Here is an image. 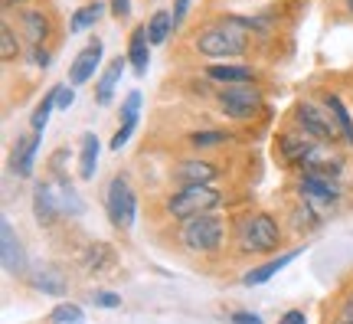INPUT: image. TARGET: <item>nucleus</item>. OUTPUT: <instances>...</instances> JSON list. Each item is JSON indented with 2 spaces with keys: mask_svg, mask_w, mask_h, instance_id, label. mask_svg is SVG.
Instances as JSON below:
<instances>
[{
  "mask_svg": "<svg viewBox=\"0 0 353 324\" xmlns=\"http://www.w3.org/2000/svg\"><path fill=\"white\" fill-rule=\"evenodd\" d=\"M249 46H252L249 20H239V17H226L219 23L203 26L193 37V50L206 59H236V56H245Z\"/></svg>",
  "mask_w": 353,
  "mask_h": 324,
  "instance_id": "f257e3e1",
  "label": "nucleus"
},
{
  "mask_svg": "<svg viewBox=\"0 0 353 324\" xmlns=\"http://www.w3.org/2000/svg\"><path fill=\"white\" fill-rule=\"evenodd\" d=\"M236 242L242 252H252V256L275 252L281 246V226L272 213H245L236 223Z\"/></svg>",
  "mask_w": 353,
  "mask_h": 324,
  "instance_id": "f03ea898",
  "label": "nucleus"
},
{
  "mask_svg": "<svg viewBox=\"0 0 353 324\" xmlns=\"http://www.w3.org/2000/svg\"><path fill=\"white\" fill-rule=\"evenodd\" d=\"M176 239L183 242V249L196 252V256H213L226 242V220L216 216V213H203V216L183 220Z\"/></svg>",
  "mask_w": 353,
  "mask_h": 324,
  "instance_id": "7ed1b4c3",
  "label": "nucleus"
},
{
  "mask_svg": "<svg viewBox=\"0 0 353 324\" xmlns=\"http://www.w3.org/2000/svg\"><path fill=\"white\" fill-rule=\"evenodd\" d=\"M223 190H216L213 184H196V187H180L174 190L170 197L164 200L167 216L174 220H193V216H203V213H213L219 203H223Z\"/></svg>",
  "mask_w": 353,
  "mask_h": 324,
  "instance_id": "20e7f679",
  "label": "nucleus"
},
{
  "mask_svg": "<svg viewBox=\"0 0 353 324\" xmlns=\"http://www.w3.org/2000/svg\"><path fill=\"white\" fill-rule=\"evenodd\" d=\"M291 122H294V128H301L304 135H311L321 144H337V141L343 144L341 125H337V118H334V112L327 105H317L311 99L298 102L294 112H291Z\"/></svg>",
  "mask_w": 353,
  "mask_h": 324,
  "instance_id": "39448f33",
  "label": "nucleus"
},
{
  "mask_svg": "<svg viewBox=\"0 0 353 324\" xmlns=\"http://www.w3.org/2000/svg\"><path fill=\"white\" fill-rule=\"evenodd\" d=\"M216 105L229 122H252L255 115L265 108V92L255 82L242 86H223L216 92Z\"/></svg>",
  "mask_w": 353,
  "mask_h": 324,
  "instance_id": "423d86ee",
  "label": "nucleus"
},
{
  "mask_svg": "<svg viewBox=\"0 0 353 324\" xmlns=\"http://www.w3.org/2000/svg\"><path fill=\"white\" fill-rule=\"evenodd\" d=\"M105 210L112 216V223L118 229H131L138 220V197L128 184V177H112L108 193H105Z\"/></svg>",
  "mask_w": 353,
  "mask_h": 324,
  "instance_id": "0eeeda50",
  "label": "nucleus"
},
{
  "mask_svg": "<svg viewBox=\"0 0 353 324\" xmlns=\"http://www.w3.org/2000/svg\"><path fill=\"white\" fill-rule=\"evenodd\" d=\"M298 193H301L304 203L321 216V210H327L330 203H337V200L343 197V187L334 180V177L301 174V180H298ZM321 220H324V216H321Z\"/></svg>",
  "mask_w": 353,
  "mask_h": 324,
  "instance_id": "6e6552de",
  "label": "nucleus"
},
{
  "mask_svg": "<svg viewBox=\"0 0 353 324\" xmlns=\"http://www.w3.org/2000/svg\"><path fill=\"white\" fill-rule=\"evenodd\" d=\"M321 148V141H314L311 135H304L301 128H291L278 135V158L285 167H304L311 161V154Z\"/></svg>",
  "mask_w": 353,
  "mask_h": 324,
  "instance_id": "1a4fd4ad",
  "label": "nucleus"
},
{
  "mask_svg": "<svg viewBox=\"0 0 353 324\" xmlns=\"http://www.w3.org/2000/svg\"><path fill=\"white\" fill-rule=\"evenodd\" d=\"M63 193L59 187H52V184H37L33 190V216H37L39 226H56L63 220Z\"/></svg>",
  "mask_w": 353,
  "mask_h": 324,
  "instance_id": "9d476101",
  "label": "nucleus"
},
{
  "mask_svg": "<svg viewBox=\"0 0 353 324\" xmlns=\"http://www.w3.org/2000/svg\"><path fill=\"white\" fill-rule=\"evenodd\" d=\"M170 177L180 187H196V184H213L219 177V167L213 161H203V158H183V161H176Z\"/></svg>",
  "mask_w": 353,
  "mask_h": 324,
  "instance_id": "9b49d317",
  "label": "nucleus"
},
{
  "mask_svg": "<svg viewBox=\"0 0 353 324\" xmlns=\"http://www.w3.org/2000/svg\"><path fill=\"white\" fill-rule=\"evenodd\" d=\"M17 23H20V33H23V39L30 46H43L52 37V17L43 7H23L20 17H17Z\"/></svg>",
  "mask_w": 353,
  "mask_h": 324,
  "instance_id": "f8f14e48",
  "label": "nucleus"
},
{
  "mask_svg": "<svg viewBox=\"0 0 353 324\" xmlns=\"http://www.w3.org/2000/svg\"><path fill=\"white\" fill-rule=\"evenodd\" d=\"M0 262H3V272L7 275H20L26 269L23 246H20V236L10 226V220L0 223Z\"/></svg>",
  "mask_w": 353,
  "mask_h": 324,
  "instance_id": "ddd939ff",
  "label": "nucleus"
},
{
  "mask_svg": "<svg viewBox=\"0 0 353 324\" xmlns=\"http://www.w3.org/2000/svg\"><path fill=\"white\" fill-rule=\"evenodd\" d=\"M101 39L95 37L92 43H88L85 50L79 53L76 59H72V66H69V86L76 88V86H85L88 79H95V69H99V63H101Z\"/></svg>",
  "mask_w": 353,
  "mask_h": 324,
  "instance_id": "4468645a",
  "label": "nucleus"
},
{
  "mask_svg": "<svg viewBox=\"0 0 353 324\" xmlns=\"http://www.w3.org/2000/svg\"><path fill=\"white\" fill-rule=\"evenodd\" d=\"M39 144H43V135H20L17 137V144H13L10 151V171L17 177H33V161H37V151Z\"/></svg>",
  "mask_w": 353,
  "mask_h": 324,
  "instance_id": "2eb2a0df",
  "label": "nucleus"
},
{
  "mask_svg": "<svg viewBox=\"0 0 353 324\" xmlns=\"http://www.w3.org/2000/svg\"><path fill=\"white\" fill-rule=\"evenodd\" d=\"M125 56H128V66L134 69V75H148V63H151V37H148V26L144 23L131 30Z\"/></svg>",
  "mask_w": 353,
  "mask_h": 324,
  "instance_id": "dca6fc26",
  "label": "nucleus"
},
{
  "mask_svg": "<svg viewBox=\"0 0 353 324\" xmlns=\"http://www.w3.org/2000/svg\"><path fill=\"white\" fill-rule=\"evenodd\" d=\"M206 79H213L219 86H242V82H255V69L252 66L213 63V66H206Z\"/></svg>",
  "mask_w": 353,
  "mask_h": 324,
  "instance_id": "f3484780",
  "label": "nucleus"
},
{
  "mask_svg": "<svg viewBox=\"0 0 353 324\" xmlns=\"http://www.w3.org/2000/svg\"><path fill=\"white\" fill-rule=\"evenodd\" d=\"M125 66H128V56H114L112 63H108V69L101 73V79L95 82V102H99V105H108V102H112L114 88H118L121 75H125Z\"/></svg>",
  "mask_w": 353,
  "mask_h": 324,
  "instance_id": "a211bd4d",
  "label": "nucleus"
},
{
  "mask_svg": "<svg viewBox=\"0 0 353 324\" xmlns=\"http://www.w3.org/2000/svg\"><path fill=\"white\" fill-rule=\"evenodd\" d=\"M30 285L43 295H65V275L56 265H37L30 272Z\"/></svg>",
  "mask_w": 353,
  "mask_h": 324,
  "instance_id": "6ab92c4d",
  "label": "nucleus"
},
{
  "mask_svg": "<svg viewBox=\"0 0 353 324\" xmlns=\"http://www.w3.org/2000/svg\"><path fill=\"white\" fill-rule=\"evenodd\" d=\"M301 256V249H291V252H281L278 259H268V262H262L259 269H252V272H245L242 275V285H262V282H268L272 275H278L285 265H291V262Z\"/></svg>",
  "mask_w": 353,
  "mask_h": 324,
  "instance_id": "aec40b11",
  "label": "nucleus"
},
{
  "mask_svg": "<svg viewBox=\"0 0 353 324\" xmlns=\"http://www.w3.org/2000/svg\"><path fill=\"white\" fill-rule=\"evenodd\" d=\"M321 105H327L330 112H334L337 125H341L343 144H347V148H353V115H350V108L343 105V99L337 95V92H321Z\"/></svg>",
  "mask_w": 353,
  "mask_h": 324,
  "instance_id": "412c9836",
  "label": "nucleus"
},
{
  "mask_svg": "<svg viewBox=\"0 0 353 324\" xmlns=\"http://www.w3.org/2000/svg\"><path fill=\"white\" fill-rule=\"evenodd\" d=\"M99 137L82 135V148H79V177L82 180H95V167H99Z\"/></svg>",
  "mask_w": 353,
  "mask_h": 324,
  "instance_id": "4be33fe9",
  "label": "nucleus"
},
{
  "mask_svg": "<svg viewBox=\"0 0 353 324\" xmlns=\"http://www.w3.org/2000/svg\"><path fill=\"white\" fill-rule=\"evenodd\" d=\"M148 37H151V46H161V43H167L170 39V33L176 30L174 23V10H154L151 20H148Z\"/></svg>",
  "mask_w": 353,
  "mask_h": 324,
  "instance_id": "5701e85b",
  "label": "nucleus"
},
{
  "mask_svg": "<svg viewBox=\"0 0 353 324\" xmlns=\"http://www.w3.org/2000/svg\"><path fill=\"white\" fill-rule=\"evenodd\" d=\"M105 17V3L101 0H88L85 7H79L76 13H72V20H69V33H82V30H88V26H95Z\"/></svg>",
  "mask_w": 353,
  "mask_h": 324,
  "instance_id": "b1692460",
  "label": "nucleus"
},
{
  "mask_svg": "<svg viewBox=\"0 0 353 324\" xmlns=\"http://www.w3.org/2000/svg\"><path fill=\"white\" fill-rule=\"evenodd\" d=\"M20 53H23V43H20V37H17V30L3 20V23H0V59L10 66V63L20 59Z\"/></svg>",
  "mask_w": 353,
  "mask_h": 324,
  "instance_id": "393cba45",
  "label": "nucleus"
},
{
  "mask_svg": "<svg viewBox=\"0 0 353 324\" xmlns=\"http://www.w3.org/2000/svg\"><path fill=\"white\" fill-rule=\"evenodd\" d=\"M229 131H216V128H203V131H190L187 135V144L193 151H206V148H223L229 141Z\"/></svg>",
  "mask_w": 353,
  "mask_h": 324,
  "instance_id": "a878e982",
  "label": "nucleus"
},
{
  "mask_svg": "<svg viewBox=\"0 0 353 324\" xmlns=\"http://www.w3.org/2000/svg\"><path fill=\"white\" fill-rule=\"evenodd\" d=\"M52 108H56V86H52V88H50V95H46V99H43V102L37 105V112L30 115V128H33L37 135H43V131H46Z\"/></svg>",
  "mask_w": 353,
  "mask_h": 324,
  "instance_id": "bb28decb",
  "label": "nucleus"
},
{
  "mask_svg": "<svg viewBox=\"0 0 353 324\" xmlns=\"http://www.w3.org/2000/svg\"><path fill=\"white\" fill-rule=\"evenodd\" d=\"M85 321V312L79 308L76 301H63L50 312V324H82Z\"/></svg>",
  "mask_w": 353,
  "mask_h": 324,
  "instance_id": "cd10ccee",
  "label": "nucleus"
},
{
  "mask_svg": "<svg viewBox=\"0 0 353 324\" xmlns=\"http://www.w3.org/2000/svg\"><path fill=\"white\" fill-rule=\"evenodd\" d=\"M134 131H138V118H134V122H121V128H118V131H114V137H112V151H121V148H125Z\"/></svg>",
  "mask_w": 353,
  "mask_h": 324,
  "instance_id": "c85d7f7f",
  "label": "nucleus"
},
{
  "mask_svg": "<svg viewBox=\"0 0 353 324\" xmlns=\"http://www.w3.org/2000/svg\"><path fill=\"white\" fill-rule=\"evenodd\" d=\"M141 112V92H128V99L121 102V122H134Z\"/></svg>",
  "mask_w": 353,
  "mask_h": 324,
  "instance_id": "c756f323",
  "label": "nucleus"
},
{
  "mask_svg": "<svg viewBox=\"0 0 353 324\" xmlns=\"http://www.w3.org/2000/svg\"><path fill=\"white\" fill-rule=\"evenodd\" d=\"M88 298H92V305H99V308H121V295L105 292V288H101V292H92Z\"/></svg>",
  "mask_w": 353,
  "mask_h": 324,
  "instance_id": "7c9ffc66",
  "label": "nucleus"
},
{
  "mask_svg": "<svg viewBox=\"0 0 353 324\" xmlns=\"http://www.w3.org/2000/svg\"><path fill=\"white\" fill-rule=\"evenodd\" d=\"M72 102H76V88L72 86H56V108H59V112H69Z\"/></svg>",
  "mask_w": 353,
  "mask_h": 324,
  "instance_id": "2f4dec72",
  "label": "nucleus"
},
{
  "mask_svg": "<svg viewBox=\"0 0 353 324\" xmlns=\"http://www.w3.org/2000/svg\"><path fill=\"white\" fill-rule=\"evenodd\" d=\"M30 56H33V66L37 69H50V50H43V46H30Z\"/></svg>",
  "mask_w": 353,
  "mask_h": 324,
  "instance_id": "473e14b6",
  "label": "nucleus"
},
{
  "mask_svg": "<svg viewBox=\"0 0 353 324\" xmlns=\"http://www.w3.org/2000/svg\"><path fill=\"white\" fill-rule=\"evenodd\" d=\"M334 324H353V292L343 298L341 312H337V321H334Z\"/></svg>",
  "mask_w": 353,
  "mask_h": 324,
  "instance_id": "72a5a7b5",
  "label": "nucleus"
},
{
  "mask_svg": "<svg viewBox=\"0 0 353 324\" xmlns=\"http://www.w3.org/2000/svg\"><path fill=\"white\" fill-rule=\"evenodd\" d=\"M232 324H262V318L252 312H232V318H229Z\"/></svg>",
  "mask_w": 353,
  "mask_h": 324,
  "instance_id": "f704fd0d",
  "label": "nucleus"
},
{
  "mask_svg": "<svg viewBox=\"0 0 353 324\" xmlns=\"http://www.w3.org/2000/svg\"><path fill=\"white\" fill-rule=\"evenodd\" d=\"M187 13H190V0H174V23L176 26L187 20Z\"/></svg>",
  "mask_w": 353,
  "mask_h": 324,
  "instance_id": "c9c22d12",
  "label": "nucleus"
},
{
  "mask_svg": "<svg viewBox=\"0 0 353 324\" xmlns=\"http://www.w3.org/2000/svg\"><path fill=\"white\" fill-rule=\"evenodd\" d=\"M278 324H307V314L298 312V308H291V312L281 314V321H278Z\"/></svg>",
  "mask_w": 353,
  "mask_h": 324,
  "instance_id": "e433bc0d",
  "label": "nucleus"
},
{
  "mask_svg": "<svg viewBox=\"0 0 353 324\" xmlns=\"http://www.w3.org/2000/svg\"><path fill=\"white\" fill-rule=\"evenodd\" d=\"M128 13H131V0H112V17L125 20Z\"/></svg>",
  "mask_w": 353,
  "mask_h": 324,
  "instance_id": "4c0bfd02",
  "label": "nucleus"
},
{
  "mask_svg": "<svg viewBox=\"0 0 353 324\" xmlns=\"http://www.w3.org/2000/svg\"><path fill=\"white\" fill-rule=\"evenodd\" d=\"M26 0H3V10H17V7H23Z\"/></svg>",
  "mask_w": 353,
  "mask_h": 324,
  "instance_id": "58836bf2",
  "label": "nucleus"
},
{
  "mask_svg": "<svg viewBox=\"0 0 353 324\" xmlns=\"http://www.w3.org/2000/svg\"><path fill=\"white\" fill-rule=\"evenodd\" d=\"M347 3H350V10H353V0H347Z\"/></svg>",
  "mask_w": 353,
  "mask_h": 324,
  "instance_id": "ea45409f",
  "label": "nucleus"
}]
</instances>
